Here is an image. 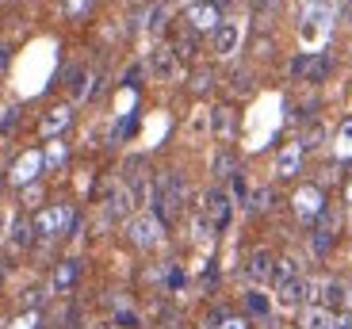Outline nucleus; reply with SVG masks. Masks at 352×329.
I'll list each match as a JSON object with an SVG mask.
<instances>
[{
	"mask_svg": "<svg viewBox=\"0 0 352 329\" xmlns=\"http://www.w3.org/2000/svg\"><path fill=\"white\" fill-rule=\"evenodd\" d=\"M329 329H352V314H337L333 326H329Z\"/></svg>",
	"mask_w": 352,
	"mask_h": 329,
	"instance_id": "nucleus-35",
	"label": "nucleus"
},
{
	"mask_svg": "<svg viewBox=\"0 0 352 329\" xmlns=\"http://www.w3.org/2000/svg\"><path fill=\"white\" fill-rule=\"evenodd\" d=\"M131 4H134L138 12H142V8H157V0H131Z\"/></svg>",
	"mask_w": 352,
	"mask_h": 329,
	"instance_id": "nucleus-39",
	"label": "nucleus"
},
{
	"mask_svg": "<svg viewBox=\"0 0 352 329\" xmlns=\"http://www.w3.org/2000/svg\"><path fill=\"white\" fill-rule=\"evenodd\" d=\"M31 223H35V234H38V238H62V234L73 226V207H69V203L46 207V211H38Z\"/></svg>",
	"mask_w": 352,
	"mask_h": 329,
	"instance_id": "nucleus-1",
	"label": "nucleus"
},
{
	"mask_svg": "<svg viewBox=\"0 0 352 329\" xmlns=\"http://www.w3.org/2000/svg\"><path fill=\"white\" fill-rule=\"evenodd\" d=\"M207 84H211V77H207V73H195L192 89H195V92H203V89H207Z\"/></svg>",
	"mask_w": 352,
	"mask_h": 329,
	"instance_id": "nucleus-37",
	"label": "nucleus"
},
{
	"mask_svg": "<svg viewBox=\"0 0 352 329\" xmlns=\"http://www.w3.org/2000/svg\"><path fill=\"white\" fill-rule=\"evenodd\" d=\"M69 92H73V100H80V96H88V69L85 65H77V69H69Z\"/></svg>",
	"mask_w": 352,
	"mask_h": 329,
	"instance_id": "nucleus-21",
	"label": "nucleus"
},
{
	"mask_svg": "<svg viewBox=\"0 0 352 329\" xmlns=\"http://www.w3.org/2000/svg\"><path fill=\"white\" fill-rule=\"evenodd\" d=\"M31 238H35V223L31 218H16L12 223V249H27Z\"/></svg>",
	"mask_w": 352,
	"mask_h": 329,
	"instance_id": "nucleus-20",
	"label": "nucleus"
},
{
	"mask_svg": "<svg viewBox=\"0 0 352 329\" xmlns=\"http://www.w3.org/2000/svg\"><path fill=\"white\" fill-rule=\"evenodd\" d=\"M115 326L119 329H142V318L131 310V306H119V310H115Z\"/></svg>",
	"mask_w": 352,
	"mask_h": 329,
	"instance_id": "nucleus-23",
	"label": "nucleus"
},
{
	"mask_svg": "<svg viewBox=\"0 0 352 329\" xmlns=\"http://www.w3.org/2000/svg\"><path fill=\"white\" fill-rule=\"evenodd\" d=\"M8 272H12V260H8V257H4V260H0V280L8 276Z\"/></svg>",
	"mask_w": 352,
	"mask_h": 329,
	"instance_id": "nucleus-40",
	"label": "nucleus"
},
{
	"mask_svg": "<svg viewBox=\"0 0 352 329\" xmlns=\"http://www.w3.org/2000/svg\"><path fill=\"white\" fill-rule=\"evenodd\" d=\"M211 43H214V54H234L238 50V43H241V27L238 23H219L214 27V35H211Z\"/></svg>",
	"mask_w": 352,
	"mask_h": 329,
	"instance_id": "nucleus-12",
	"label": "nucleus"
},
{
	"mask_svg": "<svg viewBox=\"0 0 352 329\" xmlns=\"http://www.w3.org/2000/svg\"><path fill=\"white\" fill-rule=\"evenodd\" d=\"M35 326H38V314H27V318L16 321V329H35Z\"/></svg>",
	"mask_w": 352,
	"mask_h": 329,
	"instance_id": "nucleus-36",
	"label": "nucleus"
},
{
	"mask_svg": "<svg viewBox=\"0 0 352 329\" xmlns=\"http://www.w3.org/2000/svg\"><path fill=\"white\" fill-rule=\"evenodd\" d=\"M38 199H43V188H38V184H31V188H23V203H27V207H35V203H38Z\"/></svg>",
	"mask_w": 352,
	"mask_h": 329,
	"instance_id": "nucleus-32",
	"label": "nucleus"
},
{
	"mask_svg": "<svg viewBox=\"0 0 352 329\" xmlns=\"http://www.w3.org/2000/svg\"><path fill=\"white\" fill-rule=\"evenodd\" d=\"M234 196H238V199H245V196H249V188H245V180H241L238 172H234Z\"/></svg>",
	"mask_w": 352,
	"mask_h": 329,
	"instance_id": "nucleus-34",
	"label": "nucleus"
},
{
	"mask_svg": "<svg viewBox=\"0 0 352 329\" xmlns=\"http://www.w3.org/2000/svg\"><path fill=\"white\" fill-rule=\"evenodd\" d=\"M333 318H337V314H329L326 306H302L299 326L302 329H329V326H333Z\"/></svg>",
	"mask_w": 352,
	"mask_h": 329,
	"instance_id": "nucleus-13",
	"label": "nucleus"
},
{
	"mask_svg": "<svg viewBox=\"0 0 352 329\" xmlns=\"http://www.w3.org/2000/svg\"><path fill=\"white\" fill-rule=\"evenodd\" d=\"M310 249L318 253V257H326L329 249H333V226H329V218L322 214V226L314 230V238H310Z\"/></svg>",
	"mask_w": 352,
	"mask_h": 329,
	"instance_id": "nucleus-17",
	"label": "nucleus"
},
{
	"mask_svg": "<svg viewBox=\"0 0 352 329\" xmlns=\"http://www.w3.org/2000/svg\"><path fill=\"white\" fill-rule=\"evenodd\" d=\"M150 73H153V80H173L176 77V54H173V46H153Z\"/></svg>",
	"mask_w": 352,
	"mask_h": 329,
	"instance_id": "nucleus-8",
	"label": "nucleus"
},
{
	"mask_svg": "<svg viewBox=\"0 0 352 329\" xmlns=\"http://www.w3.org/2000/svg\"><path fill=\"white\" fill-rule=\"evenodd\" d=\"M341 146H344V150H352V123L341 126Z\"/></svg>",
	"mask_w": 352,
	"mask_h": 329,
	"instance_id": "nucleus-38",
	"label": "nucleus"
},
{
	"mask_svg": "<svg viewBox=\"0 0 352 329\" xmlns=\"http://www.w3.org/2000/svg\"><path fill=\"white\" fill-rule=\"evenodd\" d=\"M0 230H4V214H0Z\"/></svg>",
	"mask_w": 352,
	"mask_h": 329,
	"instance_id": "nucleus-45",
	"label": "nucleus"
},
{
	"mask_svg": "<svg viewBox=\"0 0 352 329\" xmlns=\"http://www.w3.org/2000/svg\"><path fill=\"white\" fill-rule=\"evenodd\" d=\"M245 310L253 314V318H268V314H272V299L253 287V291H245Z\"/></svg>",
	"mask_w": 352,
	"mask_h": 329,
	"instance_id": "nucleus-19",
	"label": "nucleus"
},
{
	"mask_svg": "<svg viewBox=\"0 0 352 329\" xmlns=\"http://www.w3.org/2000/svg\"><path fill=\"white\" fill-rule=\"evenodd\" d=\"M19 303H23L27 310H35V306L43 303V287H27V291H23V299H19Z\"/></svg>",
	"mask_w": 352,
	"mask_h": 329,
	"instance_id": "nucleus-27",
	"label": "nucleus"
},
{
	"mask_svg": "<svg viewBox=\"0 0 352 329\" xmlns=\"http://www.w3.org/2000/svg\"><path fill=\"white\" fill-rule=\"evenodd\" d=\"M272 264H276V257L268 249H253L245 260V276L253 284H264V280H272Z\"/></svg>",
	"mask_w": 352,
	"mask_h": 329,
	"instance_id": "nucleus-9",
	"label": "nucleus"
},
{
	"mask_svg": "<svg viewBox=\"0 0 352 329\" xmlns=\"http://www.w3.org/2000/svg\"><path fill=\"white\" fill-rule=\"evenodd\" d=\"M19 119V107H4V115H0V131H12Z\"/></svg>",
	"mask_w": 352,
	"mask_h": 329,
	"instance_id": "nucleus-28",
	"label": "nucleus"
},
{
	"mask_svg": "<svg viewBox=\"0 0 352 329\" xmlns=\"http://www.w3.org/2000/svg\"><path fill=\"white\" fill-rule=\"evenodd\" d=\"M88 329H107V326H88Z\"/></svg>",
	"mask_w": 352,
	"mask_h": 329,
	"instance_id": "nucleus-44",
	"label": "nucleus"
},
{
	"mask_svg": "<svg viewBox=\"0 0 352 329\" xmlns=\"http://www.w3.org/2000/svg\"><path fill=\"white\" fill-rule=\"evenodd\" d=\"M8 65V46H0V69Z\"/></svg>",
	"mask_w": 352,
	"mask_h": 329,
	"instance_id": "nucleus-41",
	"label": "nucleus"
},
{
	"mask_svg": "<svg viewBox=\"0 0 352 329\" xmlns=\"http://www.w3.org/2000/svg\"><path fill=\"white\" fill-rule=\"evenodd\" d=\"M295 214H299L302 223H318V218L326 214V196H322L314 184L299 188V192H295Z\"/></svg>",
	"mask_w": 352,
	"mask_h": 329,
	"instance_id": "nucleus-3",
	"label": "nucleus"
},
{
	"mask_svg": "<svg viewBox=\"0 0 352 329\" xmlns=\"http://www.w3.org/2000/svg\"><path fill=\"white\" fill-rule=\"evenodd\" d=\"M329 4L326 0H314V4H307V12H302V38L307 43H314L322 31H326V23H329Z\"/></svg>",
	"mask_w": 352,
	"mask_h": 329,
	"instance_id": "nucleus-5",
	"label": "nucleus"
},
{
	"mask_svg": "<svg viewBox=\"0 0 352 329\" xmlns=\"http://www.w3.org/2000/svg\"><path fill=\"white\" fill-rule=\"evenodd\" d=\"M344 203L352 207V180H349V188H344Z\"/></svg>",
	"mask_w": 352,
	"mask_h": 329,
	"instance_id": "nucleus-42",
	"label": "nucleus"
},
{
	"mask_svg": "<svg viewBox=\"0 0 352 329\" xmlns=\"http://www.w3.org/2000/svg\"><path fill=\"white\" fill-rule=\"evenodd\" d=\"M146 27H150L153 35H157L161 27H165V8H153V12H150V23H146Z\"/></svg>",
	"mask_w": 352,
	"mask_h": 329,
	"instance_id": "nucleus-31",
	"label": "nucleus"
},
{
	"mask_svg": "<svg viewBox=\"0 0 352 329\" xmlns=\"http://www.w3.org/2000/svg\"><path fill=\"white\" fill-rule=\"evenodd\" d=\"M211 134L214 138H230L234 134V111L230 107H214L211 111Z\"/></svg>",
	"mask_w": 352,
	"mask_h": 329,
	"instance_id": "nucleus-18",
	"label": "nucleus"
},
{
	"mask_svg": "<svg viewBox=\"0 0 352 329\" xmlns=\"http://www.w3.org/2000/svg\"><path fill=\"white\" fill-rule=\"evenodd\" d=\"M310 303V280H291V284L276 287V306L280 310H299V306Z\"/></svg>",
	"mask_w": 352,
	"mask_h": 329,
	"instance_id": "nucleus-4",
	"label": "nucleus"
},
{
	"mask_svg": "<svg viewBox=\"0 0 352 329\" xmlns=\"http://www.w3.org/2000/svg\"><path fill=\"white\" fill-rule=\"evenodd\" d=\"M344 287H349V310H352V280H349V284H344Z\"/></svg>",
	"mask_w": 352,
	"mask_h": 329,
	"instance_id": "nucleus-43",
	"label": "nucleus"
},
{
	"mask_svg": "<svg viewBox=\"0 0 352 329\" xmlns=\"http://www.w3.org/2000/svg\"><path fill=\"white\" fill-rule=\"evenodd\" d=\"M249 89H253V77H249V73H234V92H249Z\"/></svg>",
	"mask_w": 352,
	"mask_h": 329,
	"instance_id": "nucleus-30",
	"label": "nucleus"
},
{
	"mask_svg": "<svg viewBox=\"0 0 352 329\" xmlns=\"http://www.w3.org/2000/svg\"><path fill=\"white\" fill-rule=\"evenodd\" d=\"M268 199H272V192H268V188H256L253 196H249V211H268Z\"/></svg>",
	"mask_w": 352,
	"mask_h": 329,
	"instance_id": "nucleus-25",
	"label": "nucleus"
},
{
	"mask_svg": "<svg viewBox=\"0 0 352 329\" xmlns=\"http://www.w3.org/2000/svg\"><path fill=\"white\" fill-rule=\"evenodd\" d=\"M349 16H352V0H349Z\"/></svg>",
	"mask_w": 352,
	"mask_h": 329,
	"instance_id": "nucleus-46",
	"label": "nucleus"
},
{
	"mask_svg": "<svg viewBox=\"0 0 352 329\" xmlns=\"http://www.w3.org/2000/svg\"><path fill=\"white\" fill-rule=\"evenodd\" d=\"M77 276H80V264H77V260H62V264L54 268V276H50V291H54V295H69L73 284H77Z\"/></svg>",
	"mask_w": 352,
	"mask_h": 329,
	"instance_id": "nucleus-11",
	"label": "nucleus"
},
{
	"mask_svg": "<svg viewBox=\"0 0 352 329\" xmlns=\"http://www.w3.org/2000/svg\"><path fill=\"white\" fill-rule=\"evenodd\" d=\"M69 119H73V111L69 107H50V111H46V119H43V134L46 138H54V134L58 131H65V126H69Z\"/></svg>",
	"mask_w": 352,
	"mask_h": 329,
	"instance_id": "nucleus-15",
	"label": "nucleus"
},
{
	"mask_svg": "<svg viewBox=\"0 0 352 329\" xmlns=\"http://www.w3.org/2000/svg\"><path fill=\"white\" fill-rule=\"evenodd\" d=\"M307 69H310V80H322L329 69V58H314V62H307Z\"/></svg>",
	"mask_w": 352,
	"mask_h": 329,
	"instance_id": "nucleus-26",
	"label": "nucleus"
},
{
	"mask_svg": "<svg viewBox=\"0 0 352 329\" xmlns=\"http://www.w3.org/2000/svg\"><path fill=\"white\" fill-rule=\"evenodd\" d=\"M43 169H46V165H43V153H38V150H27L23 157L16 161V169H12V180H16V184H31V180H35Z\"/></svg>",
	"mask_w": 352,
	"mask_h": 329,
	"instance_id": "nucleus-10",
	"label": "nucleus"
},
{
	"mask_svg": "<svg viewBox=\"0 0 352 329\" xmlns=\"http://www.w3.org/2000/svg\"><path fill=\"white\" fill-rule=\"evenodd\" d=\"M62 161H65V142H50V150H46L43 165H46V169H58Z\"/></svg>",
	"mask_w": 352,
	"mask_h": 329,
	"instance_id": "nucleus-24",
	"label": "nucleus"
},
{
	"mask_svg": "<svg viewBox=\"0 0 352 329\" xmlns=\"http://www.w3.org/2000/svg\"><path fill=\"white\" fill-rule=\"evenodd\" d=\"M65 8H69V16H73V19H80V16H85V12H88V8H92V0H69Z\"/></svg>",
	"mask_w": 352,
	"mask_h": 329,
	"instance_id": "nucleus-29",
	"label": "nucleus"
},
{
	"mask_svg": "<svg viewBox=\"0 0 352 329\" xmlns=\"http://www.w3.org/2000/svg\"><path fill=\"white\" fill-rule=\"evenodd\" d=\"M161 234H165V223L153 218V214H134L131 223H126V238H131L138 249H153V245H161Z\"/></svg>",
	"mask_w": 352,
	"mask_h": 329,
	"instance_id": "nucleus-2",
	"label": "nucleus"
},
{
	"mask_svg": "<svg viewBox=\"0 0 352 329\" xmlns=\"http://www.w3.org/2000/svg\"><path fill=\"white\" fill-rule=\"evenodd\" d=\"M299 165H302V146L299 142L287 146V150L276 157V172H280V177H295V172H299Z\"/></svg>",
	"mask_w": 352,
	"mask_h": 329,
	"instance_id": "nucleus-14",
	"label": "nucleus"
},
{
	"mask_svg": "<svg viewBox=\"0 0 352 329\" xmlns=\"http://www.w3.org/2000/svg\"><path fill=\"white\" fill-rule=\"evenodd\" d=\"M219 329H249V318H226Z\"/></svg>",
	"mask_w": 352,
	"mask_h": 329,
	"instance_id": "nucleus-33",
	"label": "nucleus"
},
{
	"mask_svg": "<svg viewBox=\"0 0 352 329\" xmlns=\"http://www.w3.org/2000/svg\"><path fill=\"white\" fill-rule=\"evenodd\" d=\"M322 138H326V131H322V123H310L307 126V131H302V153H307V150H314V146H322Z\"/></svg>",
	"mask_w": 352,
	"mask_h": 329,
	"instance_id": "nucleus-22",
	"label": "nucleus"
},
{
	"mask_svg": "<svg viewBox=\"0 0 352 329\" xmlns=\"http://www.w3.org/2000/svg\"><path fill=\"white\" fill-rule=\"evenodd\" d=\"M291 280H299V260H295V257H280L272 264V284L283 287V284H291Z\"/></svg>",
	"mask_w": 352,
	"mask_h": 329,
	"instance_id": "nucleus-16",
	"label": "nucleus"
},
{
	"mask_svg": "<svg viewBox=\"0 0 352 329\" xmlns=\"http://www.w3.org/2000/svg\"><path fill=\"white\" fill-rule=\"evenodd\" d=\"M203 214L211 218L214 230H222V226L230 223V192H222V188H211V192H207V199H203Z\"/></svg>",
	"mask_w": 352,
	"mask_h": 329,
	"instance_id": "nucleus-6",
	"label": "nucleus"
},
{
	"mask_svg": "<svg viewBox=\"0 0 352 329\" xmlns=\"http://www.w3.org/2000/svg\"><path fill=\"white\" fill-rule=\"evenodd\" d=\"M188 27L192 31H214L219 27V8H214V0H199L188 8Z\"/></svg>",
	"mask_w": 352,
	"mask_h": 329,
	"instance_id": "nucleus-7",
	"label": "nucleus"
}]
</instances>
